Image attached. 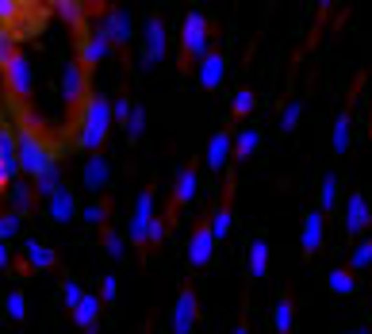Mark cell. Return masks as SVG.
<instances>
[{
    "label": "cell",
    "instance_id": "obj_11",
    "mask_svg": "<svg viewBox=\"0 0 372 334\" xmlns=\"http://www.w3.org/2000/svg\"><path fill=\"white\" fill-rule=\"evenodd\" d=\"M368 223H372V208H368V200L361 196V192H353L350 203H345V231H350V234H361Z\"/></svg>",
    "mask_w": 372,
    "mask_h": 334
},
{
    "label": "cell",
    "instance_id": "obj_17",
    "mask_svg": "<svg viewBox=\"0 0 372 334\" xmlns=\"http://www.w3.org/2000/svg\"><path fill=\"white\" fill-rule=\"evenodd\" d=\"M23 254H27V269H54V250H46L43 242H35V239H27V246H23Z\"/></svg>",
    "mask_w": 372,
    "mask_h": 334
},
{
    "label": "cell",
    "instance_id": "obj_18",
    "mask_svg": "<svg viewBox=\"0 0 372 334\" xmlns=\"http://www.w3.org/2000/svg\"><path fill=\"white\" fill-rule=\"evenodd\" d=\"M269 273V246H265V239H257L254 246H249V276H261Z\"/></svg>",
    "mask_w": 372,
    "mask_h": 334
},
{
    "label": "cell",
    "instance_id": "obj_7",
    "mask_svg": "<svg viewBox=\"0 0 372 334\" xmlns=\"http://www.w3.org/2000/svg\"><path fill=\"white\" fill-rule=\"evenodd\" d=\"M150 223H153V189L146 192H139V203H135V215H131V242L135 246H146V231H150Z\"/></svg>",
    "mask_w": 372,
    "mask_h": 334
},
{
    "label": "cell",
    "instance_id": "obj_16",
    "mask_svg": "<svg viewBox=\"0 0 372 334\" xmlns=\"http://www.w3.org/2000/svg\"><path fill=\"white\" fill-rule=\"evenodd\" d=\"M322 223H326V219H322V211H311V215H307V223H303V254L311 258V254H319V246H322Z\"/></svg>",
    "mask_w": 372,
    "mask_h": 334
},
{
    "label": "cell",
    "instance_id": "obj_23",
    "mask_svg": "<svg viewBox=\"0 0 372 334\" xmlns=\"http://www.w3.org/2000/svg\"><path fill=\"white\" fill-rule=\"evenodd\" d=\"M330 288H334L338 296H350V292L357 288V281H353L350 269H334V273H330Z\"/></svg>",
    "mask_w": 372,
    "mask_h": 334
},
{
    "label": "cell",
    "instance_id": "obj_26",
    "mask_svg": "<svg viewBox=\"0 0 372 334\" xmlns=\"http://www.w3.org/2000/svg\"><path fill=\"white\" fill-rule=\"evenodd\" d=\"M207 227H212L215 242H223V239H226V231H230V203H223V208L215 211V219H212Z\"/></svg>",
    "mask_w": 372,
    "mask_h": 334
},
{
    "label": "cell",
    "instance_id": "obj_22",
    "mask_svg": "<svg viewBox=\"0 0 372 334\" xmlns=\"http://www.w3.org/2000/svg\"><path fill=\"white\" fill-rule=\"evenodd\" d=\"M334 154H345V146H350V112H342V116L334 119Z\"/></svg>",
    "mask_w": 372,
    "mask_h": 334
},
{
    "label": "cell",
    "instance_id": "obj_9",
    "mask_svg": "<svg viewBox=\"0 0 372 334\" xmlns=\"http://www.w3.org/2000/svg\"><path fill=\"white\" fill-rule=\"evenodd\" d=\"M215 254V234L212 227H196L188 239V265H207Z\"/></svg>",
    "mask_w": 372,
    "mask_h": 334
},
{
    "label": "cell",
    "instance_id": "obj_37",
    "mask_svg": "<svg viewBox=\"0 0 372 334\" xmlns=\"http://www.w3.org/2000/svg\"><path fill=\"white\" fill-rule=\"evenodd\" d=\"M58 12H62V20H69V23H81V20H85L81 4H58Z\"/></svg>",
    "mask_w": 372,
    "mask_h": 334
},
{
    "label": "cell",
    "instance_id": "obj_24",
    "mask_svg": "<svg viewBox=\"0 0 372 334\" xmlns=\"http://www.w3.org/2000/svg\"><path fill=\"white\" fill-rule=\"evenodd\" d=\"M4 307H8V319L20 323L23 315H27V296H23L20 288H12V292H8V300H4Z\"/></svg>",
    "mask_w": 372,
    "mask_h": 334
},
{
    "label": "cell",
    "instance_id": "obj_12",
    "mask_svg": "<svg viewBox=\"0 0 372 334\" xmlns=\"http://www.w3.org/2000/svg\"><path fill=\"white\" fill-rule=\"evenodd\" d=\"M108 177H111V166H108V158H100V154H92V158L85 161V173H81V181H85V189H88V192H104V185H108Z\"/></svg>",
    "mask_w": 372,
    "mask_h": 334
},
{
    "label": "cell",
    "instance_id": "obj_10",
    "mask_svg": "<svg viewBox=\"0 0 372 334\" xmlns=\"http://www.w3.org/2000/svg\"><path fill=\"white\" fill-rule=\"evenodd\" d=\"M196 327V292L184 288L177 296V312H173V334H188Z\"/></svg>",
    "mask_w": 372,
    "mask_h": 334
},
{
    "label": "cell",
    "instance_id": "obj_27",
    "mask_svg": "<svg viewBox=\"0 0 372 334\" xmlns=\"http://www.w3.org/2000/svg\"><path fill=\"white\" fill-rule=\"evenodd\" d=\"M142 131H146V108H139V104H135L131 119H127V138H131V142H139Z\"/></svg>",
    "mask_w": 372,
    "mask_h": 334
},
{
    "label": "cell",
    "instance_id": "obj_21",
    "mask_svg": "<svg viewBox=\"0 0 372 334\" xmlns=\"http://www.w3.org/2000/svg\"><path fill=\"white\" fill-rule=\"evenodd\" d=\"M96 315H100V300H96V296H85L74 307V319L81 323V327H96Z\"/></svg>",
    "mask_w": 372,
    "mask_h": 334
},
{
    "label": "cell",
    "instance_id": "obj_39",
    "mask_svg": "<svg viewBox=\"0 0 372 334\" xmlns=\"http://www.w3.org/2000/svg\"><path fill=\"white\" fill-rule=\"evenodd\" d=\"M100 300H116V276H104V284H100Z\"/></svg>",
    "mask_w": 372,
    "mask_h": 334
},
{
    "label": "cell",
    "instance_id": "obj_19",
    "mask_svg": "<svg viewBox=\"0 0 372 334\" xmlns=\"http://www.w3.org/2000/svg\"><path fill=\"white\" fill-rule=\"evenodd\" d=\"M12 208H15V215H23V211H31L35 208V189L31 185H23V181H12Z\"/></svg>",
    "mask_w": 372,
    "mask_h": 334
},
{
    "label": "cell",
    "instance_id": "obj_38",
    "mask_svg": "<svg viewBox=\"0 0 372 334\" xmlns=\"http://www.w3.org/2000/svg\"><path fill=\"white\" fill-rule=\"evenodd\" d=\"M0 20L15 23V20H20V4H8V0H4V4H0Z\"/></svg>",
    "mask_w": 372,
    "mask_h": 334
},
{
    "label": "cell",
    "instance_id": "obj_40",
    "mask_svg": "<svg viewBox=\"0 0 372 334\" xmlns=\"http://www.w3.org/2000/svg\"><path fill=\"white\" fill-rule=\"evenodd\" d=\"M12 262V254H8V242H0V265H8Z\"/></svg>",
    "mask_w": 372,
    "mask_h": 334
},
{
    "label": "cell",
    "instance_id": "obj_41",
    "mask_svg": "<svg viewBox=\"0 0 372 334\" xmlns=\"http://www.w3.org/2000/svg\"><path fill=\"white\" fill-rule=\"evenodd\" d=\"M234 334H249V327H246V323H238V327H234Z\"/></svg>",
    "mask_w": 372,
    "mask_h": 334
},
{
    "label": "cell",
    "instance_id": "obj_4",
    "mask_svg": "<svg viewBox=\"0 0 372 334\" xmlns=\"http://www.w3.org/2000/svg\"><path fill=\"white\" fill-rule=\"evenodd\" d=\"M96 23H100V31L108 35V43H111V46H127V43H131V35H135L127 8H108V12H104Z\"/></svg>",
    "mask_w": 372,
    "mask_h": 334
},
{
    "label": "cell",
    "instance_id": "obj_15",
    "mask_svg": "<svg viewBox=\"0 0 372 334\" xmlns=\"http://www.w3.org/2000/svg\"><path fill=\"white\" fill-rule=\"evenodd\" d=\"M223 73H226L223 54L212 51L204 62H200V85H204V88H219V85H223Z\"/></svg>",
    "mask_w": 372,
    "mask_h": 334
},
{
    "label": "cell",
    "instance_id": "obj_32",
    "mask_svg": "<svg viewBox=\"0 0 372 334\" xmlns=\"http://www.w3.org/2000/svg\"><path fill=\"white\" fill-rule=\"evenodd\" d=\"M299 116H303V104H299V100H292V104L284 108V116H280V131H296Z\"/></svg>",
    "mask_w": 372,
    "mask_h": 334
},
{
    "label": "cell",
    "instance_id": "obj_3",
    "mask_svg": "<svg viewBox=\"0 0 372 334\" xmlns=\"http://www.w3.org/2000/svg\"><path fill=\"white\" fill-rule=\"evenodd\" d=\"M207 43H212V23H207L204 12H188L184 20V31H181V54H184V66L188 62H204L207 54Z\"/></svg>",
    "mask_w": 372,
    "mask_h": 334
},
{
    "label": "cell",
    "instance_id": "obj_5",
    "mask_svg": "<svg viewBox=\"0 0 372 334\" xmlns=\"http://www.w3.org/2000/svg\"><path fill=\"white\" fill-rule=\"evenodd\" d=\"M4 93L15 96V100H23V96L31 93V69H27V58H23V54H12V58L4 62Z\"/></svg>",
    "mask_w": 372,
    "mask_h": 334
},
{
    "label": "cell",
    "instance_id": "obj_36",
    "mask_svg": "<svg viewBox=\"0 0 372 334\" xmlns=\"http://www.w3.org/2000/svg\"><path fill=\"white\" fill-rule=\"evenodd\" d=\"M81 300H85V292H81V284H77V281H66V307H69V312H74V307L81 304Z\"/></svg>",
    "mask_w": 372,
    "mask_h": 334
},
{
    "label": "cell",
    "instance_id": "obj_1",
    "mask_svg": "<svg viewBox=\"0 0 372 334\" xmlns=\"http://www.w3.org/2000/svg\"><path fill=\"white\" fill-rule=\"evenodd\" d=\"M108 127H111V104L100 93L88 96L85 108H81V123H77V146L81 150H96L108 138Z\"/></svg>",
    "mask_w": 372,
    "mask_h": 334
},
{
    "label": "cell",
    "instance_id": "obj_20",
    "mask_svg": "<svg viewBox=\"0 0 372 334\" xmlns=\"http://www.w3.org/2000/svg\"><path fill=\"white\" fill-rule=\"evenodd\" d=\"M196 185H200V177H196V169H181V177H177V203H188L192 196H196Z\"/></svg>",
    "mask_w": 372,
    "mask_h": 334
},
{
    "label": "cell",
    "instance_id": "obj_2",
    "mask_svg": "<svg viewBox=\"0 0 372 334\" xmlns=\"http://www.w3.org/2000/svg\"><path fill=\"white\" fill-rule=\"evenodd\" d=\"M15 142H20V169L31 177V181H35L39 173H46V169L58 161V158H54V150L46 146V138L39 131H27V127H23V131L15 135Z\"/></svg>",
    "mask_w": 372,
    "mask_h": 334
},
{
    "label": "cell",
    "instance_id": "obj_33",
    "mask_svg": "<svg viewBox=\"0 0 372 334\" xmlns=\"http://www.w3.org/2000/svg\"><path fill=\"white\" fill-rule=\"evenodd\" d=\"M350 265H353V269H365V265H372V239H365L357 250H353Z\"/></svg>",
    "mask_w": 372,
    "mask_h": 334
},
{
    "label": "cell",
    "instance_id": "obj_28",
    "mask_svg": "<svg viewBox=\"0 0 372 334\" xmlns=\"http://www.w3.org/2000/svg\"><path fill=\"white\" fill-rule=\"evenodd\" d=\"M81 219H85V223H92V227H104V219H108V203H85V208H81Z\"/></svg>",
    "mask_w": 372,
    "mask_h": 334
},
{
    "label": "cell",
    "instance_id": "obj_13",
    "mask_svg": "<svg viewBox=\"0 0 372 334\" xmlns=\"http://www.w3.org/2000/svg\"><path fill=\"white\" fill-rule=\"evenodd\" d=\"M46 211H50L54 223H69V219L77 215V200H74V192H69L66 185H62V189L54 192L50 200H46Z\"/></svg>",
    "mask_w": 372,
    "mask_h": 334
},
{
    "label": "cell",
    "instance_id": "obj_34",
    "mask_svg": "<svg viewBox=\"0 0 372 334\" xmlns=\"http://www.w3.org/2000/svg\"><path fill=\"white\" fill-rule=\"evenodd\" d=\"M104 246H108V254L111 258H123V234H119V231H108V234H104Z\"/></svg>",
    "mask_w": 372,
    "mask_h": 334
},
{
    "label": "cell",
    "instance_id": "obj_25",
    "mask_svg": "<svg viewBox=\"0 0 372 334\" xmlns=\"http://www.w3.org/2000/svg\"><path fill=\"white\" fill-rule=\"evenodd\" d=\"M257 150V131H238L234 135V158H249V154Z\"/></svg>",
    "mask_w": 372,
    "mask_h": 334
},
{
    "label": "cell",
    "instance_id": "obj_31",
    "mask_svg": "<svg viewBox=\"0 0 372 334\" xmlns=\"http://www.w3.org/2000/svg\"><path fill=\"white\" fill-rule=\"evenodd\" d=\"M15 234H20V215H15V211H4V215H0V242L15 239Z\"/></svg>",
    "mask_w": 372,
    "mask_h": 334
},
{
    "label": "cell",
    "instance_id": "obj_6",
    "mask_svg": "<svg viewBox=\"0 0 372 334\" xmlns=\"http://www.w3.org/2000/svg\"><path fill=\"white\" fill-rule=\"evenodd\" d=\"M77 46H81V69H92L96 62H104V58H108V51H111L108 35L100 31V23H96L92 31H85Z\"/></svg>",
    "mask_w": 372,
    "mask_h": 334
},
{
    "label": "cell",
    "instance_id": "obj_29",
    "mask_svg": "<svg viewBox=\"0 0 372 334\" xmlns=\"http://www.w3.org/2000/svg\"><path fill=\"white\" fill-rule=\"evenodd\" d=\"M330 208H338V177L334 173L322 177V211H330Z\"/></svg>",
    "mask_w": 372,
    "mask_h": 334
},
{
    "label": "cell",
    "instance_id": "obj_14",
    "mask_svg": "<svg viewBox=\"0 0 372 334\" xmlns=\"http://www.w3.org/2000/svg\"><path fill=\"white\" fill-rule=\"evenodd\" d=\"M230 154H234V138H230V131H219L207 142V166L219 173V169H226V161H230Z\"/></svg>",
    "mask_w": 372,
    "mask_h": 334
},
{
    "label": "cell",
    "instance_id": "obj_35",
    "mask_svg": "<svg viewBox=\"0 0 372 334\" xmlns=\"http://www.w3.org/2000/svg\"><path fill=\"white\" fill-rule=\"evenodd\" d=\"M249 112H254V93L242 88V93L234 96V116H249Z\"/></svg>",
    "mask_w": 372,
    "mask_h": 334
},
{
    "label": "cell",
    "instance_id": "obj_30",
    "mask_svg": "<svg viewBox=\"0 0 372 334\" xmlns=\"http://www.w3.org/2000/svg\"><path fill=\"white\" fill-rule=\"evenodd\" d=\"M292 312H296V307H292V300H280V304H277V330L280 334H292Z\"/></svg>",
    "mask_w": 372,
    "mask_h": 334
},
{
    "label": "cell",
    "instance_id": "obj_8",
    "mask_svg": "<svg viewBox=\"0 0 372 334\" xmlns=\"http://www.w3.org/2000/svg\"><path fill=\"white\" fill-rule=\"evenodd\" d=\"M165 58V23L158 15L146 20V46H142V66H153V62Z\"/></svg>",
    "mask_w": 372,
    "mask_h": 334
},
{
    "label": "cell",
    "instance_id": "obj_42",
    "mask_svg": "<svg viewBox=\"0 0 372 334\" xmlns=\"http://www.w3.org/2000/svg\"><path fill=\"white\" fill-rule=\"evenodd\" d=\"M353 334H368V330H353Z\"/></svg>",
    "mask_w": 372,
    "mask_h": 334
}]
</instances>
